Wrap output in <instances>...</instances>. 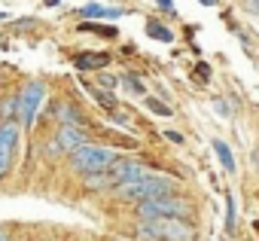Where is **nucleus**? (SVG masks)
I'll use <instances>...</instances> for the list:
<instances>
[{"instance_id": "f257e3e1", "label": "nucleus", "mask_w": 259, "mask_h": 241, "mask_svg": "<svg viewBox=\"0 0 259 241\" xmlns=\"http://www.w3.org/2000/svg\"><path fill=\"white\" fill-rule=\"evenodd\" d=\"M180 192V180L177 177H168V174H150L144 180H135V183H122L113 189V198L122 202V205H141V202H150V198H165V195H177Z\"/></svg>"}, {"instance_id": "f03ea898", "label": "nucleus", "mask_w": 259, "mask_h": 241, "mask_svg": "<svg viewBox=\"0 0 259 241\" xmlns=\"http://www.w3.org/2000/svg\"><path fill=\"white\" fill-rule=\"evenodd\" d=\"M195 202L183 192L177 195H165V198H150V202H141L132 208L135 220L144 223V220H195Z\"/></svg>"}, {"instance_id": "7ed1b4c3", "label": "nucleus", "mask_w": 259, "mask_h": 241, "mask_svg": "<svg viewBox=\"0 0 259 241\" xmlns=\"http://www.w3.org/2000/svg\"><path fill=\"white\" fill-rule=\"evenodd\" d=\"M135 241H195L198 229L192 220H144L135 223Z\"/></svg>"}, {"instance_id": "20e7f679", "label": "nucleus", "mask_w": 259, "mask_h": 241, "mask_svg": "<svg viewBox=\"0 0 259 241\" xmlns=\"http://www.w3.org/2000/svg\"><path fill=\"white\" fill-rule=\"evenodd\" d=\"M122 153L113 150V147H101V144H85L79 147L70 159H67V168L76 174V177H92V174H104Z\"/></svg>"}, {"instance_id": "39448f33", "label": "nucleus", "mask_w": 259, "mask_h": 241, "mask_svg": "<svg viewBox=\"0 0 259 241\" xmlns=\"http://www.w3.org/2000/svg\"><path fill=\"white\" fill-rule=\"evenodd\" d=\"M46 92H49V86H46V79H25L22 86H19V126L22 129H34V123H37V113H40V104L46 101Z\"/></svg>"}, {"instance_id": "423d86ee", "label": "nucleus", "mask_w": 259, "mask_h": 241, "mask_svg": "<svg viewBox=\"0 0 259 241\" xmlns=\"http://www.w3.org/2000/svg\"><path fill=\"white\" fill-rule=\"evenodd\" d=\"M19 141H22V126L16 119L0 126V180H7L13 174V165L19 156Z\"/></svg>"}, {"instance_id": "0eeeda50", "label": "nucleus", "mask_w": 259, "mask_h": 241, "mask_svg": "<svg viewBox=\"0 0 259 241\" xmlns=\"http://www.w3.org/2000/svg\"><path fill=\"white\" fill-rule=\"evenodd\" d=\"M89 144V135L85 132H79V129H64V126H58L55 129V135L49 138V144H46V153L52 156V159H58V156H73L79 147H85Z\"/></svg>"}, {"instance_id": "6e6552de", "label": "nucleus", "mask_w": 259, "mask_h": 241, "mask_svg": "<svg viewBox=\"0 0 259 241\" xmlns=\"http://www.w3.org/2000/svg\"><path fill=\"white\" fill-rule=\"evenodd\" d=\"M107 174L113 177V183H116V186H122V183L144 180V177H150L153 171H150V165H147V162H141V159H135V156H119V159L107 168Z\"/></svg>"}, {"instance_id": "1a4fd4ad", "label": "nucleus", "mask_w": 259, "mask_h": 241, "mask_svg": "<svg viewBox=\"0 0 259 241\" xmlns=\"http://www.w3.org/2000/svg\"><path fill=\"white\" fill-rule=\"evenodd\" d=\"M49 116L55 119L58 126H64V129H79V132H85V126H89L85 110H82L76 101H67V98H61V101H52V107H49Z\"/></svg>"}, {"instance_id": "9d476101", "label": "nucleus", "mask_w": 259, "mask_h": 241, "mask_svg": "<svg viewBox=\"0 0 259 241\" xmlns=\"http://www.w3.org/2000/svg\"><path fill=\"white\" fill-rule=\"evenodd\" d=\"M73 67L76 70H95V73H101L104 67H110V52H82V55H76L73 58Z\"/></svg>"}, {"instance_id": "9b49d317", "label": "nucleus", "mask_w": 259, "mask_h": 241, "mask_svg": "<svg viewBox=\"0 0 259 241\" xmlns=\"http://www.w3.org/2000/svg\"><path fill=\"white\" fill-rule=\"evenodd\" d=\"M82 189H85V192H113V189H116V183H113V177L104 171V174L82 177Z\"/></svg>"}, {"instance_id": "f8f14e48", "label": "nucleus", "mask_w": 259, "mask_h": 241, "mask_svg": "<svg viewBox=\"0 0 259 241\" xmlns=\"http://www.w3.org/2000/svg\"><path fill=\"white\" fill-rule=\"evenodd\" d=\"M144 31H147V37H153V40H162V43H174V31H171L168 25L156 22V19H147Z\"/></svg>"}, {"instance_id": "ddd939ff", "label": "nucleus", "mask_w": 259, "mask_h": 241, "mask_svg": "<svg viewBox=\"0 0 259 241\" xmlns=\"http://www.w3.org/2000/svg\"><path fill=\"white\" fill-rule=\"evenodd\" d=\"M213 153H217L220 165H223L229 174H235V168H238V165H235V153H232V147H229L226 141H220V138H217V141H213Z\"/></svg>"}, {"instance_id": "4468645a", "label": "nucleus", "mask_w": 259, "mask_h": 241, "mask_svg": "<svg viewBox=\"0 0 259 241\" xmlns=\"http://www.w3.org/2000/svg\"><path fill=\"white\" fill-rule=\"evenodd\" d=\"M85 92H89V95H92V98H95L107 113H113V110H116V95H113V92H104V89H98V86H85Z\"/></svg>"}, {"instance_id": "2eb2a0df", "label": "nucleus", "mask_w": 259, "mask_h": 241, "mask_svg": "<svg viewBox=\"0 0 259 241\" xmlns=\"http://www.w3.org/2000/svg\"><path fill=\"white\" fill-rule=\"evenodd\" d=\"M235 229H238V202L235 195H226V235L235 238Z\"/></svg>"}, {"instance_id": "dca6fc26", "label": "nucleus", "mask_w": 259, "mask_h": 241, "mask_svg": "<svg viewBox=\"0 0 259 241\" xmlns=\"http://www.w3.org/2000/svg\"><path fill=\"white\" fill-rule=\"evenodd\" d=\"M119 83L132 92V95H147V86H144V79L138 76V73H132V70H125L122 76H119Z\"/></svg>"}, {"instance_id": "f3484780", "label": "nucleus", "mask_w": 259, "mask_h": 241, "mask_svg": "<svg viewBox=\"0 0 259 241\" xmlns=\"http://www.w3.org/2000/svg\"><path fill=\"white\" fill-rule=\"evenodd\" d=\"M147 110L156 113V116H162V119H171V116H174V110H171L165 101H159V98H147Z\"/></svg>"}, {"instance_id": "a211bd4d", "label": "nucleus", "mask_w": 259, "mask_h": 241, "mask_svg": "<svg viewBox=\"0 0 259 241\" xmlns=\"http://www.w3.org/2000/svg\"><path fill=\"white\" fill-rule=\"evenodd\" d=\"M79 16L82 19H107V7H101V4H85V7H79Z\"/></svg>"}, {"instance_id": "6ab92c4d", "label": "nucleus", "mask_w": 259, "mask_h": 241, "mask_svg": "<svg viewBox=\"0 0 259 241\" xmlns=\"http://www.w3.org/2000/svg\"><path fill=\"white\" fill-rule=\"evenodd\" d=\"M116 86H119V79H116L113 73H107V70H101V73H98V89H104V92H113Z\"/></svg>"}, {"instance_id": "aec40b11", "label": "nucleus", "mask_w": 259, "mask_h": 241, "mask_svg": "<svg viewBox=\"0 0 259 241\" xmlns=\"http://www.w3.org/2000/svg\"><path fill=\"white\" fill-rule=\"evenodd\" d=\"M79 31H95V34H101V37H116V28H113V25H110V28H101V25L82 22V25H79Z\"/></svg>"}, {"instance_id": "412c9836", "label": "nucleus", "mask_w": 259, "mask_h": 241, "mask_svg": "<svg viewBox=\"0 0 259 241\" xmlns=\"http://www.w3.org/2000/svg\"><path fill=\"white\" fill-rule=\"evenodd\" d=\"M195 67H198V70H195V73H198V79H201V83H210V76H213L210 64H207V61H198Z\"/></svg>"}, {"instance_id": "4be33fe9", "label": "nucleus", "mask_w": 259, "mask_h": 241, "mask_svg": "<svg viewBox=\"0 0 259 241\" xmlns=\"http://www.w3.org/2000/svg\"><path fill=\"white\" fill-rule=\"evenodd\" d=\"M241 10L253 19H259V0H241Z\"/></svg>"}, {"instance_id": "5701e85b", "label": "nucleus", "mask_w": 259, "mask_h": 241, "mask_svg": "<svg viewBox=\"0 0 259 241\" xmlns=\"http://www.w3.org/2000/svg\"><path fill=\"white\" fill-rule=\"evenodd\" d=\"M34 25H37V19H28V16H25V19L13 22V31H28V28H34Z\"/></svg>"}, {"instance_id": "b1692460", "label": "nucleus", "mask_w": 259, "mask_h": 241, "mask_svg": "<svg viewBox=\"0 0 259 241\" xmlns=\"http://www.w3.org/2000/svg\"><path fill=\"white\" fill-rule=\"evenodd\" d=\"M213 107H217V113H220V116H232V107H229L223 98H213Z\"/></svg>"}, {"instance_id": "393cba45", "label": "nucleus", "mask_w": 259, "mask_h": 241, "mask_svg": "<svg viewBox=\"0 0 259 241\" xmlns=\"http://www.w3.org/2000/svg\"><path fill=\"white\" fill-rule=\"evenodd\" d=\"M156 7H159V10H165L168 16H174V13H177V10H174V0H156Z\"/></svg>"}, {"instance_id": "a878e982", "label": "nucleus", "mask_w": 259, "mask_h": 241, "mask_svg": "<svg viewBox=\"0 0 259 241\" xmlns=\"http://www.w3.org/2000/svg\"><path fill=\"white\" fill-rule=\"evenodd\" d=\"M165 138H168V141H171V144H183V141H186V138H183V135H180V132H171V129H168V132H165Z\"/></svg>"}, {"instance_id": "bb28decb", "label": "nucleus", "mask_w": 259, "mask_h": 241, "mask_svg": "<svg viewBox=\"0 0 259 241\" xmlns=\"http://www.w3.org/2000/svg\"><path fill=\"white\" fill-rule=\"evenodd\" d=\"M250 165H253V171L259 174V147H253V153H250Z\"/></svg>"}, {"instance_id": "cd10ccee", "label": "nucleus", "mask_w": 259, "mask_h": 241, "mask_svg": "<svg viewBox=\"0 0 259 241\" xmlns=\"http://www.w3.org/2000/svg\"><path fill=\"white\" fill-rule=\"evenodd\" d=\"M0 241H16V238H13V232H10L4 223H0Z\"/></svg>"}, {"instance_id": "c85d7f7f", "label": "nucleus", "mask_w": 259, "mask_h": 241, "mask_svg": "<svg viewBox=\"0 0 259 241\" xmlns=\"http://www.w3.org/2000/svg\"><path fill=\"white\" fill-rule=\"evenodd\" d=\"M201 7H220V0H198Z\"/></svg>"}, {"instance_id": "c756f323", "label": "nucleus", "mask_w": 259, "mask_h": 241, "mask_svg": "<svg viewBox=\"0 0 259 241\" xmlns=\"http://www.w3.org/2000/svg\"><path fill=\"white\" fill-rule=\"evenodd\" d=\"M46 7H61V0H43Z\"/></svg>"}, {"instance_id": "7c9ffc66", "label": "nucleus", "mask_w": 259, "mask_h": 241, "mask_svg": "<svg viewBox=\"0 0 259 241\" xmlns=\"http://www.w3.org/2000/svg\"><path fill=\"white\" fill-rule=\"evenodd\" d=\"M253 229H256V232H259V220H253Z\"/></svg>"}, {"instance_id": "2f4dec72", "label": "nucleus", "mask_w": 259, "mask_h": 241, "mask_svg": "<svg viewBox=\"0 0 259 241\" xmlns=\"http://www.w3.org/2000/svg\"><path fill=\"white\" fill-rule=\"evenodd\" d=\"M16 241H37V238H16Z\"/></svg>"}, {"instance_id": "473e14b6", "label": "nucleus", "mask_w": 259, "mask_h": 241, "mask_svg": "<svg viewBox=\"0 0 259 241\" xmlns=\"http://www.w3.org/2000/svg\"><path fill=\"white\" fill-rule=\"evenodd\" d=\"M4 19H10V16H7V13H0V22H4Z\"/></svg>"}, {"instance_id": "72a5a7b5", "label": "nucleus", "mask_w": 259, "mask_h": 241, "mask_svg": "<svg viewBox=\"0 0 259 241\" xmlns=\"http://www.w3.org/2000/svg\"><path fill=\"white\" fill-rule=\"evenodd\" d=\"M0 89H4V73H0Z\"/></svg>"}, {"instance_id": "f704fd0d", "label": "nucleus", "mask_w": 259, "mask_h": 241, "mask_svg": "<svg viewBox=\"0 0 259 241\" xmlns=\"http://www.w3.org/2000/svg\"><path fill=\"white\" fill-rule=\"evenodd\" d=\"M0 40H4V34H0ZM0 46H4V43H0Z\"/></svg>"}]
</instances>
